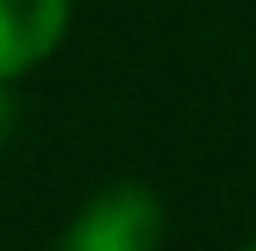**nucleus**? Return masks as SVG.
<instances>
[{
  "label": "nucleus",
  "instance_id": "20e7f679",
  "mask_svg": "<svg viewBox=\"0 0 256 251\" xmlns=\"http://www.w3.org/2000/svg\"><path fill=\"white\" fill-rule=\"evenodd\" d=\"M236 251H256V242H246V246H236Z\"/></svg>",
  "mask_w": 256,
  "mask_h": 251
},
{
  "label": "nucleus",
  "instance_id": "7ed1b4c3",
  "mask_svg": "<svg viewBox=\"0 0 256 251\" xmlns=\"http://www.w3.org/2000/svg\"><path fill=\"white\" fill-rule=\"evenodd\" d=\"M15 128H20V98H15V84L0 79V148L15 138Z\"/></svg>",
  "mask_w": 256,
  "mask_h": 251
},
{
  "label": "nucleus",
  "instance_id": "f257e3e1",
  "mask_svg": "<svg viewBox=\"0 0 256 251\" xmlns=\"http://www.w3.org/2000/svg\"><path fill=\"white\" fill-rule=\"evenodd\" d=\"M168 217L148 182H108L98 188L60 236V251H158Z\"/></svg>",
  "mask_w": 256,
  "mask_h": 251
},
{
  "label": "nucleus",
  "instance_id": "f03ea898",
  "mask_svg": "<svg viewBox=\"0 0 256 251\" xmlns=\"http://www.w3.org/2000/svg\"><path fill=\"white\" fill-rule=\"evenodd\" d=\"M74 25V0H0V79L15 84L60 54Z\"/></svg>",
  "mask_w": 256,
  "mask_h": 251
}]
</instances>
